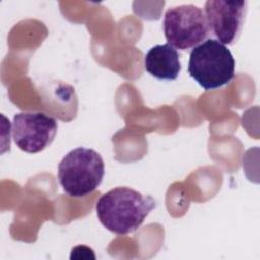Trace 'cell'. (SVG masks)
Here are the masks:
<instances>
[{
  "instance_id": "cell-1",
  "label": "cell",
  "mask_w": 260,
  "mask_h": 260,
  "mask_svg": "<svg viewBox=\"0 0 260 260\" xmlns=\"http://www.w3.org/2000/svg\"><path fill=\"white\" fill-rule=\"evenodd\" d=\"M155 206L153 197L129 187H117L100 197L95 210L108 231L124 236L136 231Z\"/></svg>"
},
{
  "instance_id": "cell-2",
  "label": "cell",
  "mask_w": 260,
  "mask_h": 260,
  "mask_svg": "<svg viewBox=\"0 0 260 260\" xmlns=\"http://www.w3.org/2000/svg\"><path fill=\"white\" fill-rule=\"evenodd\" d=\"M235 64V59L225 45L208 39L191 51L188 72L203 89H217L234 78Z\"/></svg>"
},
{
  "instance_id": "cell-3",
  "label": "cell",
  "mask_w": 260,
  "mask_h": 260,
  "mask_svg": "<svg viewBox=\"0 0 260 260\" xmlns=\"http://www.w3.org/2000/svg\"><path fill=\"white\" fill-rule=\"evenodd\" d=\"M104 175L103 157L90 148L70 150L58 166L59 183L71 197H84L92 193L102 183Z\"/></svg>"
},
{
  "instance_id": "cell-4",
  "label": "cell",
  "mask_w": 260,
  "mask_h": 260,
  "mask_svg": "<svg viewBox=\"0 0 260 260\" xmlns=\"http://www.w3.org/2000/svg\"><path fill=\"white\" fill-rule=\"evenodd\" d=\"M162 27L168 44L179 50H187L203 43L209 35L204 11L194 4L169 8Z\"/></svg>"
},
{
  "instance_id": "cell-5",
  "label": "cell",
  "mask_w": 260,
  "mask_h": 260,
  "mask_svg": "<svg viewBox=\"0 0 260 260\" xmlns=\"http://www.w3.org/2000/svg\"><path fill=\"white\" fill-rule=\"evenodd\" d=\"M12 138L27 153H38L54 140L58 124L55 118L41 112H21L13 117Z\"/></svg>"
},
{
  "instance_id": "cell-6",
  "label": "cell",
  "mask_w": 260,
  "mask_h": 260,
  "mask_svg": "<svg viewBox=\"0 0 260 260\" xmlns=\"http://www.w3.org/2000/svg\"><path fill=\"white\" fill-rule=\"evenodd\" d=\"M248 2L208 0L204 5V14L211 31L223 45H233L239 39L246 13Z\"/></svg>"
},
{
  "instance_id": "cell-7",
  "label": "cell",
  "mask_w": 260,
  "mask_h": 260,
  "mask_svg": "<svg viewBox=\"0 0 260 260\" xmlns=\"http://www.w3.org/2000/svg\"><path fill=\"white\" fill-rule=\"evenodd\" d=\"M144 68L159 80H175L181 71L180 55L169 44L155 45L144 56Z\"/></svg>"
}]
</instances>
